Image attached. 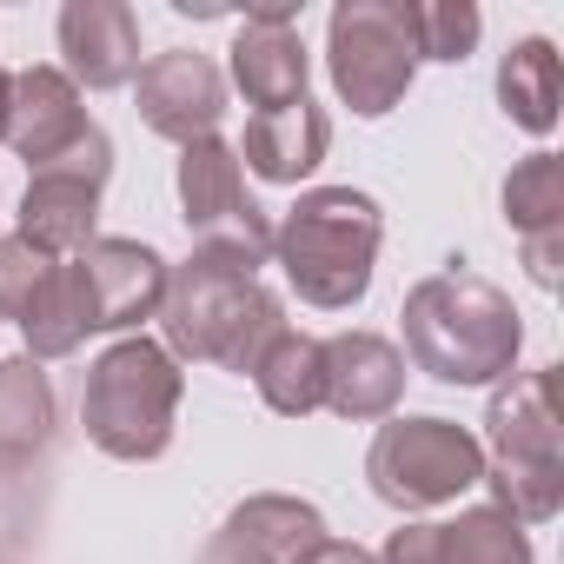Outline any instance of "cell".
I'll list each match as a JSON object with an SVG mask.
<instances>
[{"mask_svg": "<svg viewBox=\"0 0 564 564\" xmlns=\"http://www.w3.org/2000/svg\"><path fill=\"white\" fill-rule=\"evenodd\" d=\"M166 293V259L147 239H94L74 259H54L47 286L34 293L21 333H28V359H67L80 352L94 333H133L140 319L160 313Z\"/></svg>", "mask_w": 564, "mask_h": 564, "instance_id": "cell-1", "label": "cell"}, {"mask_svg": "<svg viewBox=\"0 0 564 564\" xmlns=\"http://www.w3.org/2000/svg\"><path fill=\"white\" fill-rule=\"evenodd\" d=\"M160 346L173 359L193 366H219L252 379V366L265 359V346L286 333V306L279 293L259 286V265L232 259V252H206L193 246L186 265H166V293H160Z\"/></svg>", "mask_w": 564, "mask_h": 564, "instance_id": "cell-2", "label": "cell"}, {"mask_svg": "<svg viewBox=\"0 0 564 564\" xmlns=\"http://www.w3.org/2000/svg\"><path fill=\"white\" fill-rule=\"evenodd\" d=\"M399 326H405V359L438 386H498L518 372L524 352V319L511 293L465 265L419 279L399 306Z\"/></svg>", "mask_w": 564, "mask_h": 564, "instance_id": "cell-3", "label": "cell"}, {"mask_svg": "<svg viewBox=\"0 0 564 564\" xmlns=\"http://www.w3.org/2000/svg\"><path fill=\"white\" fill-rule=\"evenodd\" d=\"M386 213L359 186H313L300 206L272 226V259L286 272V286L319 306V313H352L372 293Z\"/></svg>", "mask_w": 564, "mask_h": 564, "instance_id": "cell-4", "label": "cell"}, {"mask_svg": "<svg viewBox=\"0 0 564 564\" xmlns=\"http://www.w3.org/2000/svg\"><path fill=\"white\" fill-rule=\"evenodd\" d=\"M485 485L511 524H551L564 511V419H557V366L511 372L485 405Z\"/></svg>", "mask_w": 564, "mask_h": 564, "instance_id": "cell-5", "label": "cell"}, {"mask_svg": "<svg viewBox=\"0 0 564 564\" xmlns=\"http://www.w3.org/2000/svg\"><path fill=\"white\" fill-rule=\"evenodd\" d=\"M180 392H186L180 359H173L160 339L127 333V339H113V346L87 366L80 425H87V438H94L107 458H120V465H153V458L173 445Z\"/></svg>", "mask_w": 564, "mask_h": 564, "instance_id": "cell-6", "label": "cell"}, {"mask_svg": "<svg viewBox=\"0 0 564 564\" xmlns=\"http://www.w3.org/2000/svg\"><path fill=\"white\" fill-rule=\"evenodd\" d=\"M366 485L392 511H432L485 485V438L438 412H392L366 452Z\"/></svg>", "mask_w": 564, "mask_h": 564, "instance_id": "cell-7", "label": "cell"}, {"mask_svg": "<svg viewBox=\"0 0 564 564\" xmlns=\"http://www.w3.org/2000/svg\"><path fill=\"white\" fill-rule=\"evenodd\" d=\"M326 74L359 120H386L419 80L405 0H339L326 21Z\"/></svg>", "mask_w": 564, "mask_h": 564, "instance_id": "cell-8", "label": "cell"}, {"mask_svg": "<svg viewBox=\"0 0 564 564\" xmlns=\"http://www.w3.org/2000/svg\"><path fill=\"white\" fill-rule=\"evenodd\" d=\"M173 186H180V213H186L193 246L232 252V259H246V265H265V252H272V219H265V206L246 193V166H239V153H232L219 133L180 147Z\"/></svg>", "mask_w": 564, "mask_h": 564, "instance_id": "cell-9", "label": "cell"}, {"mask_svg": "<svg viewBox=\"0 0 564 564\" xmlns=\"http://www.w3.org/2000/svg\"><path fill=\"white\" fill-rule=\"evenodd\" d=\"M113 180V140L94 127L74 153H61L54 166H41L21 193V239L47 259H74L87 252L100 232V193Z\"/></svg>", "mask_w": 564, "mask_h": 564, "instance_id": "cell-10", "label": "cell"}, {"mask_svg": "<svg viewBox=\"0 0 564 564\" xmlns=\"http://www.w3.org/2000/svg\"><path fill=\"white\" fill-rule=\"evenodd\" d=\"M133 100L160 140L193 147V140H213L226 120V74L193 47H166L133 74Z\"/></svg>", "mask_w": 564, "mask_h": 564, "instance_id": "cell-11", "label": "cell"}, {"mask_svg": "<svg viewBox=\"0 0 564 564\" xmlns=\"http://www.w3.org/2000/svg\"><path fill=\"white\" fill-rule=\"evenodd\" d=\"M306 80H313V54L300 41V8L293 0L252 8L232 34V87L246 94V107L252 113L293 107V100H306Z\"/></svg>", "mask_w": 564, "mask_h": 564, "instance_id": "cell-12", "label": "cell"}, {"mask_svg": "<svg viewBox=\"0 0 564 564\" xmlns=\"http://www.w3.org/2000/svg\"><path fill=\"white\" fill-rule=\"evenodd\" d=\"M87 133H94L87 100H80V87H74L61 67L34 61V67H21V74L8 80V133H0V147H14V153L28 160V173L54 166V160L74 153Z\"/></svg>", "mask_w": 564, "mask_h": 564, "instance_id": "cell-13", "label": "cell"}, {"mask_svg": "<svg viewBox=\"0 0 564 564\" xmlns=\"http://www.w3.org/2000/svg\"><path fill=\"white\" fill-rule=\"evenodd\" d=\"M54 34H61V54H67L61 74L74 87L113 94L140 74V14L127 0H67Z\"/></svg>", "mask_w": 564, "mask_h": 564, "instance_id": "cell-14", "label": "cell"}, {"mask_svg": "<svg viewBox=\"0 0 564 564\" xmlns=\"http://www.w3.org/2000/svg\"><path fill=\"white\" fill-rule=\"evenodd\" d=\"M319 538H333L326 518H319V505L286 498V491H259V498H246V505L226 511L206 564H300Z\"/></svg>", "mask_w": 564, "mask_h": 564, "instance_id": "cell-15", "label": "cell"}, {"mask_svg": "<svg viewBox=\"0 0 564 564\" xmlns=\"http://www.w3.org/2000/svg\"><path fill=\"white\" fill-rule=\"evenodd\" d=\"M326 352V412L352 419V425H372V419H392L399 399H405V352L379 333H333L319 339Z\"/></svg>", "mask_w": 564, "mask_h": 564, "instance_id": "cell-16", "label": "cell"}, {"mask_svg": "<svg viewBox=\"0 0 564 564\" xmlns=\"http://www.w3.org/2000/svg\"><path fill=\"white\" fill-rule=\"evenodd\" d=\"M333 147V120L313 107V100H293V107H272V113H252L246 120V140L232 147L265 186H300L319 173Z\"/></svg>", "mask_w": 564, "mask_h": 564, "instance_id": "cell-17", "label": "cell"}, {"mask_svg": "<svg viewBox=\"0 0 564 564\" xmlns=\"http://www.w3.org/2000/svg\"><path fill=\"white\" fill-rule=\"evenodd\" d=\"M557 100H564V67H557V47H551L544 34L518 41V47L498 61V107H505V120L544 140V133L557 127Z\"/></svg>", "mask_w": 564, "mask_h": 564, "instance_id": "cell-18", "label": "cell"}, {"mask_svg": "<svg viewBox=\"0 0 564 564\" xmlns=\"http://www.w3.org/2000/svg\"><path fill=\"white\" fill-rule=\"evenodd\" d=\"M54 438V379L21 352L0 359V465H28Z\"/></svg>", "mask_w": 564, "mask_h": 564, "instance_id": "cell-19", "label": "cell"}, {"mask_svg": "<svg viewBox=\"0 0 564 564\" xmlns=\"http://www.w3.org/2000/svg\"><path fill=\"white\" fill-rule=\"evenodd\" d=\"M252 386H259L265 412H279V419L319 412L326 405V352H319V339L286 326V333L265 346V359L252 366Z\"/></svg>", "mask_w": 564, "mask_h": 564, "instance_id": "cell-20", "label": "cell"}, {"mask_svg": "<svg viewBox=\"0 0 564 564\" xmlns=\"http://www.w3.org/2000/svg\"><path fill=\"white\" fill-rule=\"evenodd\" d=\"M438 564H531V538L498 505H471L438 524Z\"/></svg>", "mask_w": 564, "mask_h": 564, "instance_id": "cell-21", "label": "cell"}, {"mask_svg": "<svg viewBox=\"0 0 564 564\" xmlns=\"http://www.w3.org/2000/svg\"><path fill=\"white\" fill-rule=\"evenodd\" d=\"M505 219L518 239L531 232H564V160L557 153H524L505 180Z\"/></svg>", "mask_w": 564, "mask_h": 564, "instance_id": "cell-22", "label": "cell"}, {"mask_svg": "<svg viewBox=\"0 0 564 564\" xmlns=\"http://www.w3.org/2000/svg\"><path fill=\"white\" fill-rule=\"evenodd\" d=\"M412 14V47L419 61H438V67H465L478 54V34H485V14L471 0H405Z\"/></svg>", "mask_w": 564, "mask_h": 564, "instance_id": "cell-23", "label": "cell"}, {"mask_svg": "<svg viewBox=\"0 0 564 564\" xmlns=\"http://www.w3.org/2000/svg\"><path fill=\"white\" fill-rule=\"evenodd\" d=\"M47 272H54V259L47 252H34L21 232H8L0 239V319H28V306H34V293L47 286Z\"/></svg>", "mask_w": 564, "mask_h": 564, "instance_id": "cell-24", "label": "cell"}, {"mask_svg": "<svg viewBox=\"0 0 564 564\" xmlns=\"http://www.w3.org/2000/svg\"><path fill=\"white\" fill-rule=\"evenodd\" d=\"M372 564H438V524H399Z\"/></svg>", "mask_w": 564, "mask_h": 564, "instance_id": "cell-25", "label": "cell"}, {"mask_svg": "<svg viewBox=\"0 0 564 564\" xmlns=\"http://www.w3.org/2000/svg\"><path fill=\"white\" fill-rule=\"evenodd\" d=\"M557 246H564V232H531L524 239V272H531V286H544V293H557Z\"/></svg>", "mask_w": 564, "mask_h": 564, "instance_id": "cell-26", "label": "cell"}, {"mask_svg": "<svg viewBox=\"0 0 564 564\" xmlns=\"http://www.w3.org/2000/svg\"><path fill=\"white\" fill-rule=\"evenodd\" d=\"M300 564H372V551H366V544H352V538H319Z\"/></svg>", "mask_w": 564, "mask_h": 564, "instance_id": "cell-27", "label": "cell"}, {"mask_svg": "<svg viewBox=\"0 0 564 564\" xmlns=\"http://www.w3.org/2000/svg\"><path fill=\"white\" fill-rule=\"evenodd\" d=\"M8 80H14V74L0 67V133H8Z\"/></svg>", "mask_w": 564, "mask_h": 564, "instance_id": "cell-28", "label": "cell"}, {"mask_svg": "<svg viewBox=\"0 0 564 564\" xmlns=\"http://www.w3.org/2000/svg\"><path fill=\"white\" fill-rule=\"evenodd\" d=\"M0 564H14V557H0Z\"/></svg>", "mask_w": 564, "mask_h": 564, "instance_id": "cell-29", "label": "cell"}]
</instances>
